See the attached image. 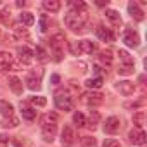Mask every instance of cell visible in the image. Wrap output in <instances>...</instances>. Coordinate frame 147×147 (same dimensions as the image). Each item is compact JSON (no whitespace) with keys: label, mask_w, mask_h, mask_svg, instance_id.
Instances as JSON below:
<instances>
[{"label":"cell","mask_w":147,"mask_h":147,"mask_svg":"<svg viewBox=\"0 0 147 147\" xmlns=\"http://www.w3.org/2000/svg\"><path fill=\"white\" fill-rule=\"evenodd\" d=\"M40 26H42V28H40L42 31H45V30H47V19H45V16H42V21H40Z\"/></svg>","instance_id":"35"},{"label":"cell","mask_w":147,"mask_h":147,"mask_svg":"<svg viewBox=\"0 0 147 147\" xmlns=\"http://www.w3.org/2000/svg\"><path fill=\"white\" fill-rule=\"evenodd\" d=\"M0 114L5 116V118H12V114H14L12 104H9L7 100H0Z\"/></svg>","instance_id":"15"},{"label":"cell","mask_w":147,"mask_h":147,"mask_svg":"<svg viewBox=\"0 0 147 147\" xmlns=\"http://www.w3.org/2000/svg\"><path fill=\"white\" fill-rule=\"evenodd\" d=\"M118 73L119 75H133V66H121Z\"/></svg>","instance_id":"31"},{"label":"cell","mask_w":147,"mask_h":147,"mask_svg":"<svg viewBox=\"0 0 147 147\" xmlns=\"http://www.w3.org/2000/svg\"><path fill=\"white\" fill-rule=\"evenodd\" d=\"M133 125L137 126V130H142V126L145 125V113L144 111H138L133 114Z\"/></svg>","instance_id":"18"},{"label":"cell","mask_w":147,"mask_h":147,"mask_svg":"<svg viewBox=\"0 0 147 147\" xmlns=\"http://www.w3.org/2000/svg\"><path fill=\"white\" fill-rule=\"evenodd\" d=\"M106 18H107L111 23H114V24H119V23H121L119 12H118V11H114V9H109V11H106Z\"/></svg>","instance_id":"21"},{"label":"cell","mask_w":147,"mask_h":147,"mask_svg":"<svg viewBox=\"0 0 147 147\" xmlns=\"http://www.w3.org/2000/svg\"><path fill=\"white\" fill-rule=\"evenodd\" d=\"M19 21H21L24 26H31V24L35 23V18H33V14H31V12H21Z\"/></svg>","instance_id":"24"},{"label":"cell","mask_w":147,"mask_h":147,"mask_svg":"<svg viewBox=\"0 0 147 147\" xmlns=\"http://www.w3.org/2000/svg\"><path fill=\"white\" fill-rule=\"evenodd\" d=\"M95 43L92 40H80L75 45H71V50L75 54H94L95 52Z\"/></svg>","instance_id":"5"},{"label":"cell","mask_w":147,"mask_h":147,"mask_svg":"<svg viewBox=\"0 0 147 147\" xmlns=\"http://www.w3.org/2000/svg\"><path fill=\"white\" fill-rule=\"evenodd\" d=\"M54 104H55V107L61 109V111H71V107H73V99H71V95H69L67 90H57L55 95H54Z\"/></svg>","instance_id":"3"},{"label":"cell","mask_w":147,"mask_h":147,"mask_svg":"<svg viewBox=\"0 0 147 147\" xmlns=\"http://www.w3.org/2000/svg\"><path fill=\"white\" fill-rule=\"evenodd\" d=\"M145 140H147V137H145V133L142 131V130H131L130 131V142L131 144H135V145H144L145 144Z\"/></svg>","instance_id":"12"},{"label":"cell","mask_w":147,"mask_h":147,"mask_svg":"<svg viewBox=\"0 0 147 147\" xmlns=\"http://www.w3.org/2000/svg\"><path fill=\"white\" fill-rule=\"evenodd\" d=\"M55 131H57V114L47 113L42 118V137L47 142H52L55 137Z\"/></svg>","instance_id":"2"},{"label":"cell","mask_w":147,"mask_h":147,"mask_svg":"<svg viewBox=\"0 0 147 147\" xmlns=\"http://www.w3.org/2000/svg\"><path fill=\"white\" fill-rule=\"evenodd\" d=\"M123 42L128 45V47H138V43H140V36H138V33L137 31H131V30H126L125 31V35H123Z\"/></svg>","instance_id":"9"},{"label":"cell","mask_w":147,"mask_h":147,"mask_svg":"<svg viewBox=\"0 0 147 147\" xmlns=\"http://www.w3.org/2000/svg\"><path fill=\"white\" fill-rule=\"evenodd\" d=\"M95 33H97V36H99L102 42H111V40H113V35H111V31H109L107 28H104V26H97Z\"/></svg>","instance_id":"16"},{"label":"cell","mask_w":147,"mask_h":147,"mask_svg":"<svg viewBox=\"0 0 147 147\" xmlns=\"http://www.w3.org/2000/svg\"><path fill=\"white\" fill-rule=\"evenodd\" d=\"M21 114H23V118L28 119V121H33V119L36 118V111L31 109V107H24V109L21 111Z\"/></svg>","instance_id":"28"},{"label":"cell","mask_w":147,"mask_h":147,"mask_svg":"<svg viewBox=\"0 0 147 147\" xmlns=\"http://www.w3.org/2000/svg\"><path fill=\"white\" fill-rule=\"evenodd\" d=\"M104 147H121V144L116 140V138H107L104 142Z\"/></svg>","instance_id":"34"},{"label":"cell","mask_w":147,"mask_h":147,"mask_svg":"<svg viewBox=\"0 0 147 147\" xmlns=\"http://www.w3.org/2000/svg\"><path fill=\"white\" fill-rule=\"evenodd\" d=\"M64 36L62 35H54L50 38V49H52V54H54V59L55 61H61L62 59V52H64Z\"/></svg>","instance_id":"4"},{"label":"cell","mask_w":147,"mask_h":147,"mask_svg":"<svg viewBox=\"0 0 147 147\" xmlns=\"http://www.w3.org/2000/svg\"><path fill=\"white\" fill-rule=\"evenodd\" d=\"M64 23H66V26H67L71 31L80 33V31H83V28H85V24H87V16H85V12L69 11V12L64 16Z\"/></svg>","instance_id":"1"},{"label":"cell","mask_w":147,"mask_h":147,"mask_svg":"<svg viewBox=\"0 0 147 147\" xmlns=\"http://www.w3.org/2000/svg\"><path fill=\"white\" fill-rule=\"evenodd\" d=\"M0 147H7V138L5 137H0Z\"/></svg>","instance_id":"37"},{"label":"cell","mask_w":147,"mask_h":147,"mask_svg":"<svg viewBox=\"0 0 147 147\" xmlns=\"http://www.w3.org/2000/svg\"><path fill=\"white\" fill-rule=\"evenodd\" d=\"M118 55H119V61L123 62V66H133V59L130 57V54L126 50H118Z\"/></svg>","instance_id":"22"},{"label":"cell","mask_w":147,"mask_h":147,"mask_svg":"<svg viewBox=\"0 0 147 147\" xmlns=\"http://www.w3.org/2000/svg\"><path fill=\"white\" fill-rule=\"evenodd\" d=\"M83 102H85L87 106L94 107V106L102 104V102H104V99H102V95H100V94H97V92H88V94H85V95H83Z\"/></svg>","instance_id":"10"},{"label":"cell","mask_w":147,"mask_h":147,"mask_svg":"<svg viewBox=\"0 0 147 147\" xmlns=\"http://www.w3.org/2000/svg\"><path fill=\"white\" fill-rule=\"evenodd\" d=\"M9 87H11L16 94H21V92H23V82H21L19 78H16V76H11V78H9Z\"/></svg>","instance_id":"20"},{"label":"cell","mask_w":147,"mask_h":147,"mask_svg":"<svg viewBox=\"0 0 147 147\" xmlns=\"http://www.w3.org/2000/svg\"><path fill=\"white\" fill-rule=\"evenodd\" d=\"M14 33L18 38H28V31L26 28H14Z\"/></svg>","instance_id":"32"},{"label":"cell","mask_w":147,"mask_h":147,"mask_svg":"<svg viewBox=\"0 0 147 147\" xmlns=\"http://www.w3.org/2000/svg\"><path fill=\"white\" fill-rule=\"evenodd\" d=\"M26 85H28L30 90H38L40 88V78H35L33 75H30L26 78Z\"/></svg>","instance_id":"25"},{"label":"cell","mask_w":147,"mask_h":147,"mask_svg":"<svg viewBox=\"0 0 147 147\" xmlns=\"http://www.w3.org/2000/svg\"><path fill=\"white\" fill-rule=\"evenodd\" d=\"M14 147H21V145H19V144H14Z\"/></svg>","instance_id":"38"},{"label":"cell","mask_w":147,"mask_h":147,"mask_svg":"<svg viewBox=\"0 0 147 147\" xmlns=\"http://www.w3.org/2000/svg\"><path fill=\"white\" fill-rule=\"evenodd\" d=\"M59 80H61L59 75H52V76H50V82H52V83H59Z\"/></svg>","instance_id":"36"},{"label":"cell","mask_w":147,"mask_h":147,"mask_svg":"<svg viewBox=\"0 0 147 147\" xmlns=\"http://www.w3.org/2000/svg\"><path fill=\"white\" fill-rule=\"evenodd\" d=\"M43 9L49 12H57L61 9V2L59 0H45L43 2Z\"/></svg>","instance_id":"17"},{"label":"cell","mask_w":147,"mask_h":147,"mask_svg":"<svg viewBox=\"0 0 147 147\" xmlns=\"http://www.w3.org/2000/svg\"><path fill=\"white\" fill-rule=\"evenodd\" d=\"M18 55H19V61L23 64H30L33 61V50L28 49V47H19L18 49Z\"/></svg>","instance_id":"13"},{"label":"cell","mask_w":147,"mask_h":147,"mask_svg":"<svg viewBox=\"0 0 147 147\" xmlns=\"http://www.w3.org/2000/svg\"><path fill=\"white\" fill-rule=\"evenodd\" d=\"M31 104H35V106H40V107H43V106L47 104V100H45V97H31Z\"/></svg>","instance_id":"33"},{"label":"cell","mask_w":147,"mask_h":147,"mask_svg":"<svg viewBox=\"0 0 147 147\" xmlns=\"http://www.w3.org/2000/svg\"><path fill=\"white\" fill-rule=\"evenodd\" d=\"M116 90H118L121 95L130 97V95L135 92V85H133L131 82H128V80H123V82H118V83H116Z\"/></svg>","instance_id":"8"},{"label":"cell","mask_w":147,"mask_h":147,"mask_svg":"<svg viewBox=\"0 0 147 147\" xmlns=\"http://www.w3.org/2000/svg\"><path fill=\"white\" fill-rule=\"evenodd\" d=\"M102 83H104V78H102V76H95V78H88L85 85H87L90 90H94V88H100Z\"/></svg>","instance_id":"19"},{"label":"cell","mask_w":147,"mask_h":147,"mask_svg":"<svg viewBox=\"0 0 147 147\" xmlns=\"http://www.w3.org/2000/svg\"><path fill=\"white\" fill-rule=\"evenodd\" d=\"M128 12H130V16H131L133 19H137V21H142V19H144V11L138 7L137 2H130V4H128Z\"/></svg>","instance_id":"14"},{"label":"cell","mask_w":147,"mask_h":147,"mask_svg":"<svg viewBox=\"0 0 147 147\" xmlns=\"http://www.w3.org/2000/svg\"><path fill=\"white\" fill-rule=\"evenodd\" d=\"M99 61H100L104 66H111V64H113V55H111V52H109V50H104V52H100V55H99Z\"/></svg>","instance_id":"26"},{"label":"cell","mask_w":147,"mask_h":147,"mask_svg":"<svg viewBox=\"0 0 147 147\" xmlns=\"http://www.w3.org/2000/svg\"><path fill=\"white\" fill-rule=\"evenodd\" d=\"M33 55H35V57H36L38 61H42V62H45V61L49 59V57H47V52H45V50H43L42 47H36V50L33 52Z\"/></svg>","instance_id":"29"},{"label":"cell","mask_w":147,"mask_h":147,"mask_svg":"<svg viewBox=\"0 0 147 147\" xmlns=\"http://www.w3.org/2000/svg\"><path fill=\"white\" fill-rule=\"evenodd\" d=\"M73 123H75L78 128H82V126H87V121H85V116L82 114V113H75L73 114Z\"/></svg>","instance_id":"27"},{"label":"cell","mask_w":147,"mask_h":147,"mask_svg":"<svg viewBox=\"0 0 147 147\" xmlns=\"http://www.w3.org/2000/svg\"><path fill=\"white\" fill-rule=\"evenodd\" d=\"M82 145L83 147H94L95 145V138L94 137H82Z\"/></svg>","instance_id":"30"},{"label":"cell","mask_w":147,"mask_h":147,"mask_svg":"<svg viewBox=\"0 0 147 147\" xmlns=\"http://www.w3.org/2000/svg\"><path fill=\"white\" fill-rule=\"evenodd\" d=\"M119 126H121L119 118H116V116H109V118L106 119V123H104V131L113 135V133H118V131H119Z\"/></svg>","instance_id":"7"},{"label":"cell","mask_w":147,"mask_h":147,"mask_svg":"<svg viewBox=\"0 0 147 147\" xmlns=\"http://www.w3.org/2000/svg\"><path fill=\"white\" fill-rule=\"evenodd\" d=\"M14 69V57L11 52H0V73Z\"/></svg>","instance_id":"6"},{"label":"cell","mask_w":147,"mask_h":147,"mask_svg":"<svg viewBox=\"0 0 147 147\" xmlns=\"http://www.w3.org/2000/svg\"><path fill=\"white\" fill-rule=\"evenodd\" d=\"M61 142L64 147H69L73 145V142H75V131H73L71 126H64L62 133H61Z\"/></svg>","instance_id":"11"},{"label":"cell","mask_w":147,"mask_h":147,"mask_svg":"<svg viewBox=\"0 0 147 147\" xmlns=\"http://www.w3.org/2000/svg\"><path fill=\"white\" fill-rule=\"evenodd\" d=\"M99 121H100V114H99V111H90V116H88V125H87V126L95 128V126L99 125Z\"/></svg>","instance_id":"23"}]
</instances>
